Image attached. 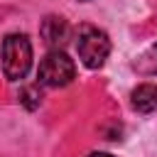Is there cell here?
Returning <instances> with one entry per match:
<instances>
[{
  "label": "cell",
  "instance_id": "6da1fadb",
  "mask_svg": "<svg viewBox=\"0 0 157 157\" xmlns=\"http://www.w3.org/2000/svg\"><path fill=\"white\" fill-rule=\"evenodd\" d=\"M2 74L10 81H20L27 76L29 66H32V44L27 39V34L12 32L2 39Z\"/></svg>",
  "mask_w": 157,
  "mask_h": 157
},
{
  "label": "cell",
  "instance_id": "ba28073f",
  "mask_svg": "<svg viewBox=\"0 0 157 157\" xmlns=\"http://www.w3.org/2000/svg\"><path fill=\"white\" fill-rule=\"evenodd\" d=\"M88 157H113V155H108V152H91Z\"/></svg>",
  "mask_w": 157,
  "mask_h": 157
},
{
  "label": "cell",
  "instance_id": "8992f818",
  "mask_svg": "<svg viewBox=\"0 0 157 157\" xmlns=\"http://www.w3.org/2000/svg\"><path fill=\"white\" fill-rule=\"evenodd\" d=\"M132 66H135V71H140L142 76H155V74H157V44H152L145 54H140Z\"/></svg>",
  "mask_w": 157,
  "mask_h": 157
},
{
  "label": "cell",
  "instance_id": "277c9868",
  "mask_svg": "<svg viewBox=\"0 0 157 157\" xmlns=\"http://www.w3.org/2000/svg\"><path fill=\"white\" fill-rule=\"evenodd\" d=\"M39 34L49 49H61L71 37V27L61 15H47L39 25Z\"/></svg>",
  "mask_w": 157,
  "mask_h": 157
},
{
  "label": "cell",
  "instance_id": "7a4b0ae2",
  "mask_svg": "<svg viewBox=\"0 0 157 157\" xmlns=\"http://www.w3.org/2000/svg\"><path fill=\"white\" fill-rule=\"evenodd\" d=\"M76 52H78V59L83 61V66L101 69L110 54V39L103 29H98L93 25H81L78 37H76Z\"/></svg>",
  "mask_w": 157,
  "mask_h": 157
},
{
  "label": "cell",
  "instance_id": "52a82bcc",
  "mask_svg": "<svg viewBox=\"0 0 157 157\" xmlns=\"http://www.w3.org/2000/svg\"><path fill=\"white\" fill-rule=\"evenodd\" d=\"M20 101H22V103H25V105L32 110V108H37V105H39V101H42V93L37 91V86H27V88L22 91V98H20Z\"/></svg>",
  "mask_w": 157,
  "mask_h": 157
},
{
  "label": "cell",
  "instance_id": "5b68a950",
  "mask_svg": "<svg viewBox=\"0 0 157 157\" xmlns=\"http://www.w3.org/2000/svg\"><path fill=\"white\" fill-rule=\"evenodd\" d=\"M130 105L137 113H152L157 110V86L155 83H140L130 93Z\"/></svg>",
  "mask_w": 157,
  "mask_h": 157
},
{
  "label": "cell",
  "instance_id": "3957f363",
  "mask_svg": "<svg viewBox=\"0 0 157 157\" xmlns=\"http://www.w3.org/2000/svg\"><path fill=\"white\" fill-rule=\"evenodd\" d=\"M76 76V66H74V59H69L61 49H49V54L39 61V69H37V78L42 86H49V88H61V86H69Z\"/></svg>",
  "mask_w": 157,
  "mask_h": 157
}]
</instances>
